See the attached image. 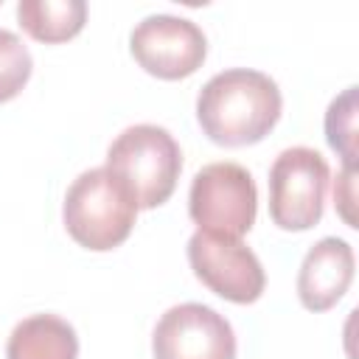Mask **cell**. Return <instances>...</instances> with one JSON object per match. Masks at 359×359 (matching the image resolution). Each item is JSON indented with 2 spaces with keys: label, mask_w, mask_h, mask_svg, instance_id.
<instances>
[{
  "label": "cell",
  "mask_w": 359,
  "mask_h": 359,
  "mask_svg": "<svg viewBox=\"0 0 359 359\" xmlns=\"http://www.w3.org/2000/svg\"><path fill=\"white\" fill-rule=\"evenodd\" d=\"M328 163L309 146L280 151L269 168V219L280 230H309L323 219Z\"/></svg>",
  "instance_id": "cell-5"
},
{
  "label": "cell",
  "mask_w": 359,
  "mask_h": 359,
  "mask_svg": "<svg viewBox=\"0 0 359 359\" xmlns=\"http://www.w3.org/2000/svg\"><path fill=\"white\" fill-rule=\"evenodd\" d=\"M31 53L22 39L6 28H0V104L20 95V90L31 79Z\"/></svg>",
  "instance_id": "cell-13"
},
{
  "label": "cell",
  "mask_w": 359,
  "mask_h": 359,
  "mask_svg": "<svg viewBox=\"0 0 359 359\" xmlns=\"http://www.w3.org/2000/svg\"><path fill=\"white\" fill-rule=\"evenodd\" d=\"M62 216L76 244L93 252H107L129 238L137 205L126 185L107 165H101L73 180L65 196Z\"/></svg>",
  "instance_id": "cell-2"
},
{
  "label": "cell",
  "mask_w": 359,
  "mask_h": 359,
  "mask_svg": "<svg viewBox=\"0 0 359 359\" xmlns=\"http://www.w3.org/2000/svg\"><path fill=\"white\" fill-rule=\"evenodd\" d=\"M154 359H236L233 325L210 306H171L151 334Z\"/></svg>",
  "instance_id": "cell-8"
},
{
  "label": "cell",
  "mask_w": 359,
  "mask_h": 359,
  "mask_svg": "<svg viewBox=\"0 0 359 359\" xmlns=\"http://www.w3.org/2000/svg\"><path fill=\"white\" fill-rule=\"evenodd\" d=\"M188 261L194 275L230 303H255L264 294L266 275L258 255L241 238L196 230L188 238Z\"/></svg>",
  "instance_id": "cell-6"
},
{
  "label": "cell",
  "mask_w": 359,
  "mask_h": 359,
  "mask_svg": "<svg viewBox=\"0 0 359 359\" xmlns=\"http://www.w3.org/2000/svg\"><path fill=\"white\" fill-rule=\"evenodd\" d=\"M258 191L238 163H210L196 171L188 194V213L199 230L241 238L255 224Z\"/></svg>",
  "instance_id": "cell-4"
},
{
  "label": "cell",
  "mask_w": 359,
  "mask_h": 359,
  "mask_svg": "<svg viewBox=\"0 0 359 359\" xmlns=\"http://www.w3.org/2000/svg\"><path fill=\"white\" fill-rule=\"evenodd\" d=\"M17 20L36 42L56 45L73 39L87 22L84 0H20Z\"/></svg>",
  "instance_id": "cell-11"
},
{
  "label": "cell",
  "mask_w": 359,
  "mask_h": 359,
  "mask_svg": "<svg viewBox=\"0 0 359 359\" xmlns=\"http://www.w3.org/2000/svg\"><path fill=\"white\" fill-rule=\"evenodd\" d=\"M353 250L337 236L320 238L297 272V297L309 311H328L342 300L353 280Z\"/></svg>",
  "instance_id": "cell-9"
},
{
  "label": "cell",
  "mask_w": 359,
  "mask_h": 359,
  "mask_svg": "<svg viewBox=\"0 0 359 359\" xmlns=\"http://www.w3.org/2000/svg\"><path fill=\"white\" fill-rule=\"evenodd\" d=\"M334 202H337V213L345 219L348 227H356V165H342V171L337 174L334 182Z\"/></svg>",
  "instance_id": "cell-14"
},
{
  "label": "cell",
  "mask_w": 359,
  "mask_h": 359,
  "mask_svg": "<svg viewBox=\"0 0 359 359\" xmlns=\"http://www.w3.org/2000/svg\"><path fill=\"white\" fill-rule=\"evenodd\" d=\"M107 168L126 185L137 208L151 210L174 194L182 171V154L168 129L135 123L112 140Z\"/></svg>",
  "instance_id": "cell-3"
},
{
  "label": "cell",
  "mask_w": 359,
  "mask_h": 359,
  "mask_svg": "<svg viewBox=\"0 0 359 359\" xmlns=\"http://www.w3.org/2000/svg\"><path fill=\"white\" fill-rule=\"evenodd\" d=\"M278 84L250 67H230L208 79L196 98V121L219 146H250L264 140L280 118Z\"/></svg>",
  "instance_id": "cell-1"
},
{
  "label": "cell",
  "mask_w": 359,
  "mask_h": 359,
  "mask_svg": "<svg viewBox=\"0 0 359 359\" xmlns=\"http://www.w3.org/2000/svg\"><path fill=\"white\" fill-rule=\"evenodd\" d=\"M6 359H79V337L67 320L34 314L14 325Z\"/></svg>",
  "instance_id": "cell-10"
},
{
  "label": "cell",
  "mask_w": 359,
  "mask_h": 359,
  "mask_svg": "<svg viewBox=\"0 0 359 359\" xmlns=\"http://www.w3.org/2000/svg\"><path fill=\"white\" fill-rule=\"evenodd\" d=\"M359 87H348L337 95L325 112V140L342 157V165H356V112H359Z\"/></svg>",
  "instance_id": "cell-12"
},
{
  "label": "cell",
  "mask_w": 359,
  "mask_h": 359,
  "mask_svg": "<svg viewBox=\"0 0 359 359\" xmlns=\"http://www.w3.org/2000/svg\"><path fill=\"white\" fill-rule=\"evenodd\" d=\"M135 62L165 81L185 79L196 73L208 53V39L202 28L185 17L151 14L135 25L129 36Z\"/></svg>",
  "instance_id": "cell-7"
}]
</instances>
